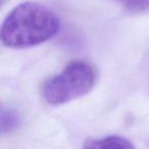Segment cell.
<instances>
[{"instance_id":"obj_1","label":"cell","mask_w":149,"mask_h":149,"mask_svg":"<svg viewBox=\"0 0 149 149\" xmlns=\"http://www.w3.org/2000/svg\"><path fill=\"white\" fill-rule=\"evenodd\" d=\"M60 22L51 10L37 2H24L7 15L0 30L1 42L9 48H29L52 39Z\"/></svg>"},{"instance_id":"obj_2","label":"cell","mask_w":149,"mask_h":149,"mask_svg":"<svg viewBox=\"0 0 149 149\" xmlns=\"http://www.w3.org/2000/svg\"><path fill=\"white\" fill-rule=\"evenodd\" d=\"M97 72L85 60L72 61L44 83L42 96L52 105H59L88 94L95 86Z\"/></svg>"},{"instance_id":"obj_3","label":"cell","mask_w":149,"mask_h":149,"mask_svg":"<svg viewBox=\"0 0 149 149\" xmlns=\"http://www.w3.org/2000/svg\"><path fill=\"white\" fill-rule=\"evenodd\" d=\"M84 149H135L134 145L120 136H108L101 139H89Z\"/></svg>"},{"instance_id":"obj_4","label":"cell","mask_w":149,"mask_h":149,"mask_svg":"<svg viewBox=\"0 0 149 149\" xmlns=\"http://www.w3.org/2000/svg\"><path fill=\"white\" fill-rule=\"evenodd\" d=\"M22 118L17 109L11 107H2L0 116V128L2 134H9L19 128Z\"/></svg>"},{"instance_id":"obj_5","label":"cell","mask_w":149,"mask_h":149,"mask_svg":"<svg viewBox=\"0 0 149 149\" xmlns=\"http://www.w3.org/2000/svg\"><path fill=\"white\" fill-rule=\"evenodd\" d=\"M124 4L132 11H144L149 9V0H124Z\"/></svg>"}]
</instances>
